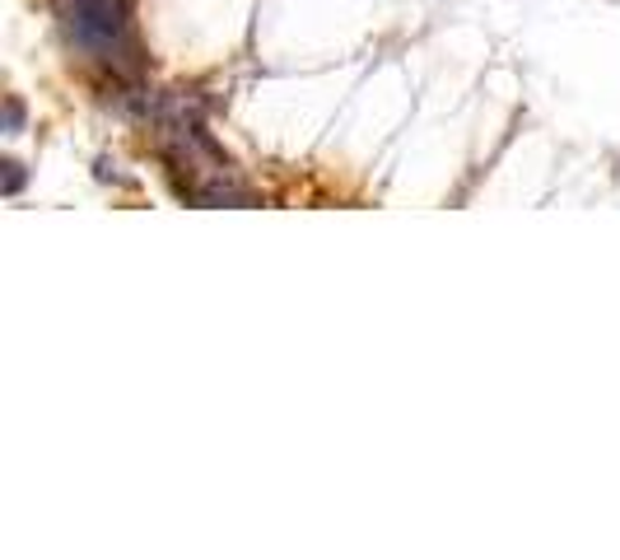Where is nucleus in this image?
<instances>
[{
    "instance_id": "obj_1",
    "label": "nucleus",
    "mask_w": 620,
    "mask_h": 560,
    "mask_svg": "<svg viewBox=\"0 0 620 560\" xmlns=\"http://www.w3.org/2000/svg\"><path fill=\"white\" fill-rule=\"evenodd\" d=\"M66 34L80 52H113L127 38L121 0H66Z\"/></svg>"
},
{
    "instance_id": "obj_2",
    "label": "nucleus",
    "mask_w": 620,
    "mask_h": 560,
    "mask_svg": "<svg viewBox=\"0 0 620 560\" xmlns=\"http://www.w3.org/2000/svg\"><path fill=\"white\" fill-rule=\"evenodd\" d=\"M20 131H24V103L10 93L5 99V136H20Z\"/></svg>"
},
{
    "instance_id": "obj_3",
    "label": "nucleus",
    "mask_w": 620,
    "mask_h": 560,
    "mask_svg": "<svg viewBox=\"0 0 620 560\" xmlns=\"http://www.w3.org/2000/svg\"><path fill=\"white\" fill-rule=\"evenodd\" d=\"M20 187H24V164H5V196H14V192H20Z\"/></svg>"
}]
</instances>
